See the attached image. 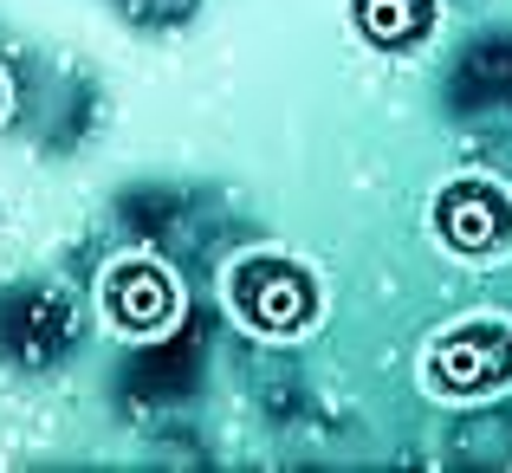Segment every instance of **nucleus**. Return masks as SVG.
<instances>
[{"label":"nucleus","instance_id":"4","mask_svg":"<svg viewBox=\"0 0 512 473\" xmlns=\"http://www.w3.org/2000/svg\"><path fill=\"white\" fill-rule=\"evenodd\" d=\"M182 279L156 253H117L98 273V318L124 344H156L182 324Z\"/></svg>","mask_w":512,"mask_h":473},{"label":"nucleus","instance_id":"2","mask_svg":"<svg viewBox=\"0 0 512 473\" xmlns=\"http://www.w3.org/2000/svg\"><path fill=\"white\" fill-rule=\"evenodd\" d=\"M422 389L435 402H493L512 389V318L467 312L422 344Z\"/></svg>","mask_w":512,"mask_h":473},{"label":"nucleus","instance_id":"6","mask_svg":"<svg viewBox=\"0 0 512 473\" xmlns=\"http://www.w3.org/2000/svg\"><path fill=\"white\" fill-rule=\"evenodd\" d=\"M7 104H13V91H7V72H0V124H7Z\"/></svg>","mask_w":512,"mask_h":473},{"label":"nucleus","instance_id":"1","mask_svg":"<svg viewBox=\"0 0 512 473\" xmlns=\"http://www.w3.org/2000/svg\"><path fill=\"white\" fill-rule=\"evenodd\" d=\"M221 292H227V312H234L240 331L266 337V344H292V337L318 331V318H325V279H318V266H305L286 247L240 253L221 273Z\"/></svg>","mask_w":512,"mask_h":473},{"label":"nucleus","instance_id":"3","mask_svg":"<svg viewBox=\"0 0 512 473\" xmlns=\"http://www.w3.org/2000/svg\"><path fill=\"white\" fill-rule=\"evenodd\" d=\"M428 234L448 260L493 266L512 253V188L493 175H448L428 195Z\"/></svg>","mask_w":512,"mask_h":473},{"label":"nucleus","instance_id":"5","mask_svg":"<svg viewBox=\"0 0 512 473\" xmlns=\"http://www.w3.org/2000/svg\"><path fill=\"white\" fill-rule=\"evenodd\" d=\"M350 33L383 59H409L441 33V0H344Z\"/></svg>","mask_w":512,"mask_h":473}]
</instances>
